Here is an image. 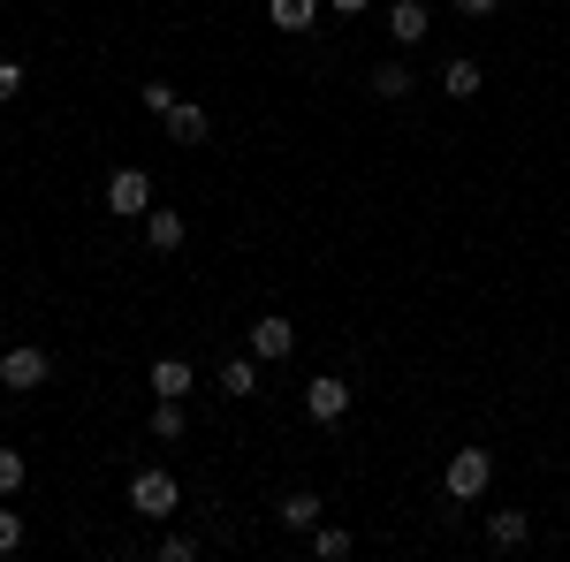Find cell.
I'll return each instance as SVG.
<instances>
[{"label": "cell", "instance_id": "cell-1", "mask_svg": "<svg viewBox=\"0 0 570 562\" xmlns=\"http://www.w3.org/2000/svg\"><path fill=\"white\" fill-rule=\"evenodd\" d=\"M487 479H494V456H487V448H456V456H449V479H441V486H449V502H480V494H487Z\"/></svg>", "mask_w": 570, "mask_h": 562}, {"label": "cell", "instance_id": "cell-2", "mask_svg": "<svg viewBox=\"0 0 570 562\" xmlns=\"http://www.w3.org/2000/svg\"><path fill=\"white\" fill-rule=\"evenodd\" d=\"M176 502H183V486H176L168 472H137V479H130V510H137L145 524L176 517Z\"/></svg>", "mask_w": 570, "mask_h": 562}, {"label": "cell", "instance_id": "cell-3", "mask_svg": "<svg viewBox=\"0 0 570 562\" xmlns=\"http://www.w3.org/2000/svg\"><path fill=\"white\" fill-rule=\"evenodd\" d=\"M107 214L145 220V214H153V175H145V168H115V175H107Z\"/></svg>", "mask_w": 570, "mask_h": 562}, {"label": "cell", "instance_id": "cell-4", "mask_svg": "<svg viewBox=\"0 0 570 562\" xmlns=\"http://www.w3.org/2000/svg\"><path fill=\"white\" fill-rule=\"evenodd\" d=\"M46 373H53V365H46V349H31V343H16V349H0V388H39Z\"/></svg>", "mask_w": 570, "mask_h": 562}, {"label": "cell", "instance_id": "cell-5", "mask_svg": "<svg viewBox=\"0 0 570 562\" xmlns=\"http://www.w3.org/2000/svg\"><path fill=\"white\" fill-rule=\"evenodd\" d=\"M305 411L320 418V426H335V418L351 411V381H335V373H320V381H305Z\"/></svg>", "mask_w": 570, "mask_h": 562}, {"label": "cell", "instance_id": "cell-6", "mask_svg": "<svg viewBox=\"0 0 570 562\" xmlns=\"http://www.w3.org/2000/svg\"><path fill=\"white\" fill-rule=\"evenodd\" d=\"M289 349H297V327H289V319H274V312H266L259 327H252V357H259V365H282V357H289Z\"/></svg>", "mask_w": 570, "mask_h": 562}, {"label": "cell", "instance_id": "cell-7", "mask_svg": "<svg viewBox=\"0 0 570 562\" xmlns=\"http://www.w3.org/2000/svg\"><path fill=\"white\" fill-rule=\"evenodd\" d=\"M160 122H168V137H176V145H206V107H198V99H176Z\"/></svg>", "mask_w": 570, "mask_h": 562}, {"label": "cell", "instance_id": "cell-8", "mask_svg": "<svg viewBox=\"0 0 570 562\" xmlns=\"http://www.w3.org/2000/svg\"><path fill=\"white\" fill-rule=\"evenodd\" d=\"M389 31H395V46H419L434 23H426V0H395L389 8Z\"/></svg>", "mask_w": 570, "mask_h": 562}, {"label": "cell", "instance_id": "cell-9", "mask_svg": "<svg viewBox=\"0 0 570 562\" xmlns=\"http://www.w3.org/2000/svg\"><path fill=\"white\" fill-rule=\"evenodd\" d=\"M274 517L289 524V532H312V524L327 517V502H320V494H312V486H297V494H289V502H282V510H274Z\"/></svg>", "mask_w": 570, "mask_h": 562}, {"label": "cell", "instance_id": "cell-10", "mask_svg": "<svg viewBox=\"0 0 570 562\" xmlns=\"http://www.w3.org/2000/svg\"><path fill=\"white\" fill-rule=\"evenodd\" d=\"M214 388H220V395H236V403H244V395L259 388V357H228V365H220V373H214Z\"/></svg>", "mask_w": 570, "mask_h": 562}, {"label": "cell", "instance_id": "cell-11", "mask_svg": "<svg viewBox=\"0 0 570 562\" xmlns=\"http://www.w3.org/2000/svg\"><path fill=\"white\" fill-rule=\"evenodd\" d=\"M190 388H198V373H190L183 357H160V365H153V395H176V403H183Z\"/></svg>", "mask_w": 570, "mask_h": 562}, {"label": "cell", "instance_id": "cell-12", "mask_svg": "<svg viewBox=\"0 0 570 562\" xmlns=\"http://www.w3.org/2000/svg\"><path fill=\"white\" fill-rule=\"evenodd\" d=\"M525 532H532L525 510H494V517H487V540H494V548H525Z\"/></svg>", "mask_w": 570, "mask_h": 562}, {"label": "cell", "instance_id": "cell-13", "mask_svg": "<svg viewBox=\"0 0 570 562\" xmlns=\"http://www.w3.org/2000/svg\"><path fill=\"white\" fill-rule=\"evenodd\" d=\"M145 236H153V252H183V214L153 206V214H145Z\"/></svg>", "mask_w": 570, "mask_h": 562}, {"label": "cell", "instance_id": "cell-14", "mask_svg": "<svg viewBox=\"0 0 570 562\" xmlns=\"http://www.w3.org/2000/svg\"><path fill=\"white\" fill-rule=\"evenodd\" d=\"M266 16H274V31H312L320 0H266Z\"/></svg>", "mask_w": 570, "mask_h": 562}, {"label": "cell", "instance_id": "cell-15", "mask_svg": "<svg viewBox=\"0 0 570 562\" xmlns=\"http://www.w3.org/2000/svg\"><path fill=\"white\" fill-rule=\"evenodd\" d=\"M480 61H449V69H441V91H449V99H480Z\"/></svg>", "mask_w": 570, "mask_h": 562}, {"label": "cell", "instance_id": "cell-16", "mask_svg": "<svg viewBox=\"0 0 570 562\" xmlns=\"http://www.w3.org/2000/svg\"><path fill=\"white\" fill-rule=\"evenodd\" d=\"M351 548H357V540L343 532V524H312V555H320V562H343Z\"/></svg>", "mask_w": 570, "mask_h": 562}, {"label": "cell", "instance_id": "cell-17", "mask_svg": "<svg viewBox=\"0 0 570 562\" xmlns=\"http://www.w3.org/2000/svg\"><path fill=\"white\" fill-rule=\"evenodd\" d=\"M373 91H381V99H403V91H411V69H403V61H381V69H373Z\"/></svg>", "mask_w": 570, "mask_h": 562}, {"label": "cell", "instance_id": "cell-18", "mask_svg": "<svg viewBox=\"0 0 570 562\" xmlns=\"http://www.w3.org/2000/svg\"><path fill=\"white\" fill-rule=\"evenodd\" d=\"M153 433H160V441H176V433H183V403H176V395H160V411H153Z\"/></svg>", "mask_w": 570, "mask_h": 562}, {"label": "cell", "instance_id": "cell-19", "mask_svg": "<svg viewBox=\"0 0 570 562\" xmlns=\"http://www.w3.org/2000/svg\"><path fill=\"white\" fill-rule=\"evenodd\" d=\"M16 486H23V456H16V448H0V494H16Z\"/></svg>", "mask_w": 570, "mask_h": 562}, {"label": "cell", "instance_id": "cell-20", "mask_svg": "<svg viewBox=\"0 0 570 562\" xmlns=\"http://www.w3.org/2000/svg\"><path fill=\"white\" fill-rule=\"evenodd\" d=\"M16 548H23V517H16V510H0V555H16Z\"/></svg>", "mask_w": 570, "mask_h": 562}, {"label": "cell", "instance_id": "cell-21", "mask_svg": "<svg viewBox=\"0 0 570 562\" xmlns=\"http://www.w3.org/2000/svg\"><path fill=\"white\" fill-rule=\"evenodd\" d=\"M16 91H23V69H16V61H0V99H16Z\"/></svg>", "mask_w": 570, "mask_h": 562}, {"label": "cell", "instance_id": "cell-22", "mask_svg": "<svg viewBox=\"0 0 570 562\" xmlns=\"http://www.w3.org/2000/svg\"><path fill=\"white\" fill-rule=\"evenodd\" d=\"M456 8H464V16H494L502 0H456Z\"/></svg>", "mask_w": 570, "mask_h": 562}, {"label": "cell", "instance_id": "cell-23", "mask_svg": "<svg viewBox=\"0 0 570 562\" xmlns=\"http://www.w3.org/2000/svg\"><path fill=\"white\" fill-rule=\"evenodd\" d=\"M327 8H335V16H357V8H365V0H327Z\"/></svg>", "mask_w": 570, "mask_h": 562}]
</instances>
